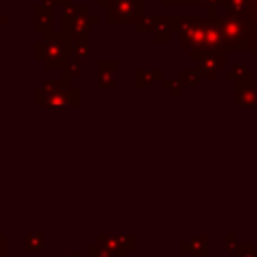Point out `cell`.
<instances>
[{
	"mask_svg": "<svg viewBox=\"0 0 257 257\" xmlns=\"http://www.w3.org/2000/svg\"><path fill=\"white\" fill-rule=\"evenodd\" d=\"M215 18L225 36L227 50H249L253 46V30L247 20L229 12H219Z\"/></svg>",
	"mask_w": 257,
	"mask_h": 257,
	"instance_id": "1",
	"label": "cell"
},
{
	"mask_svg": "<svg viewBox=\"0 0 257 257\" xmlns=\"http://www.w3.org/2000/svg\"><path fill=\"white\" fill-rule=\"evenodd\" d=\"M96 20L98 16L92 14L88 6H66L62 10V34L70 40H82Z\"/></svg>",
	"mask_w": 257,
	"mask_h": 257,
	"instance_id": "2",
	"label": "cell"
},
{
	"mask_svg": "<svg viewBox=\"0 0 257 257\" xmlns=\"http://www.w3.org/2000/svg\"><path fill=\"white\" fill-rule=\"evenodd\" d=\"M98 6L106 8V20L110 24L124 22V24H139L143 18L145 0H96Z\"/></svg>",
	"mask_w": 257,
	"mask_h": 257,
	"instance_id": "3",
	"label": "cell"
},
{
	"mask_svg": "<svg viewBox=\"0 0 257 257\" xmlns=\"http://www.w3.org/2000/svg\"><path fill=\"white\" fill-rule=\"evenodd\" d=\"M66 48H68V42H66V36L60 32V34H46V38L42 40V44H36V50H40L38 58H44L46 66H56L64 60L66 56Z\"/></svg>",
	"mask_w": 257,
	"mask_h": 257,
	"instance_id": "4",
	"label": "cell"
},
{
	"mask_svg": "<svg viewBox=\"0 0 257 257\" xmlns=\"http://www.w3.org/2000/svg\"><path fill=\"white\" fill-rule=\"evenodd\" d=\"M32 18H34V30H36V32L50 34V30H52V10H50L48 6L38 4V6L34 8Z\"/></svg>",
	"mask_w": 257,
	"mask_h": 257,
	"instance_id": "5",
	"label": "cell"
},
{
	"mask_svg": "<svg viewBox=\"0 0 257 257\" xmlns=\"http://www.w3.org/2000/svg\"><path fill=\"white\" fill-rule=\"evenodd\" d=\"M225 66V56L223 52H205L203 54V60H201V72L211 76L215 74V70L223 68Z\"/></svg>",
	"mask_w": 257,
	"mask_h": 257,
	"instance_id": "6",
	"label": "cell"
},
{
	"mask_svg": "<svg viewBox=\"0 0 257 257\" xmlns=\"http://www.w3.org/2000/svg\"><path fill=\"white\" fill-rule=\"evenodd\" d=\"M223 8H225V12L239 16L243 20H247V16H249V0H225Z\"/></svg>",
	"mask_w": 257,
	"mask_h": 257,
	"instance_id": "7",
	"label": "cell"
},
{
	"mask_svg": "<svg viewBox=\"0 0 257 257\" xmlns=\"http://www.w3.org/2000/svg\"><path fill=\"white\" fill-rule=\"evenodd\" d=\"M247 22L251 24V30H253V54L257 58V0H249V16H247Z\"/></svg>",
	"mask_w": 257,
	"mask_h": 257,
	"instance_id": "8",
	"label": "cell"
},
{
	"mask_svg": "<svg viewBox=\"0 0 257 257\" xmlns=\"http://www.w3.org/2000/svg\"><path fill=\"white\" fill-rule=\"evenodd\" d=\"M165 6H197V0H163Z\"/></svg>",
	"mask_w": 257,
	"mask_h": 257,
	"instance_id": "9",
	"label": "cell"
},
{
	"mask_svg": "<svg viewBox=\"0 0 257 257\" xmlns=\"http://www.w3.org/2000/svg\"><path fill=\"white\" fill-rule=\"evenodd\" d=\"M42 2H44V6H48V8H50V6H58V8L64 10L66 6H70V0H42Z\"/></svg>",
	"mask_w": 257,
	"mask_h": 257,
	"instance_id": "10",
	"label": "cell"
}]
</instances>
